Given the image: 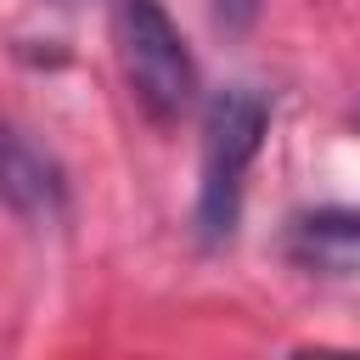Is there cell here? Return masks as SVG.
I'll use <instances>...</instances> for the list:
<instances>
[{
	"instance_id": "6da1fadb",
	"label": "cell",
	"mask_w": 360,
	"mask_h": 360,
	"mask_svg": "<svg viewBox=\"0 0 360 360\" xmlns=\"http://www.w3.org/2000/svg\"><path fill=\"white\" fill-rule=\"evenodd\" d=\"M270 101L253 84H225L202 107V169H197V236L208 248L236 236L248 169L264 146Z\"/></svg>"
},
{
	"instance_id": "7a4b0ae2",
	"label": "cell",
	"mask_w": 360,
	"mask_h": 360,
	"mask_svg": "<svg viewBox=\"0 0 360 360\" xmlns=\"http://www.w3.org/2000/svg\"><path fill=\"white\" fill-rule=\"evenodd\" d=\"M112 51L135 107L152 124H180L197 107V62L163 0H112Z\"/></svg>"
},
{
	"instance_id": "3957f363",
	"label": "cell",
	"mask_w": 360,
	"mask_h": 360,
	"mask_svg": "<svg viewBox=\"0 0 360 360\" xmlns=\"http://www.w3.org/2000/svg\"><path fill=\"white\" fill-rule=\"evenodd\" d=\"M0 202L22 219H39V225L62 219V208H68L62 169L11 124H0Z\"/></svg>"
},
{
	"instance_id": "277c9868",
	"label": "cell",
	"mask_w": 360,
	"mask_h": 360,
	"mask_svg": "<svg viewBox=\"0 0 360 360\" xmlns=\"http://www.w3.org/2000/svg\"><path fill=\"white\" fill-rule=\"evenodd\" d=\"M287 259L315 276H360V208H315L287 225Z\"/></svg>"
},
{
	"instance_id": "5b68a950",
	"label": "cell",
	"mask_w": 360,
	"mask_h": 360,
	"mask_svg": "<svg viewBox=\"0 0 360 360\" xmlns=\"http://www.w3.org/2000/svg\"><path fill=\"white\" fill-rule=\"evenodd\" d=\"M208 6H214V28H225V34H242L259 17V0H208Z\"/></svg>"
},
{
	"instance_id": "8992f818",
	"label": "cell",
	"mask_w": 360,
	"mask_h": 360,
	"mask_svg": "<svg viewBox=\"0 0 360 360\" xmlns=\"http://www.w3.org/2000/svg\"><path fill=\"white\" fill-rule=\"evenodd\" d=\"M51 6H62V11H68V6H79V0H51Z\"/></svg>"
}]
</instances>
